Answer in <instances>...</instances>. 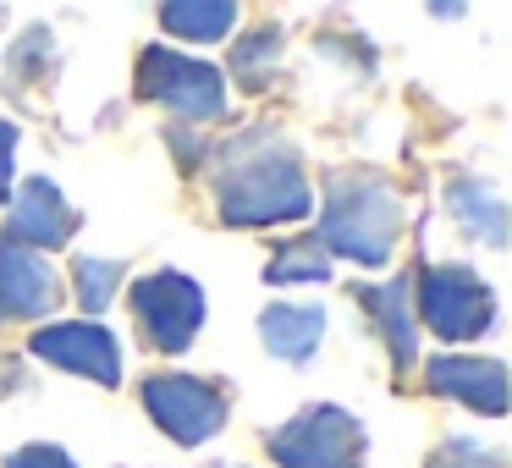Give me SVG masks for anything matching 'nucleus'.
Returning a JSON list of instances; mask_svg holds the SVG:
<instances>
[{
	"mask_svg": "<svg viewBox=\"0 0 512 468\" xmlns=\"http://www.w3.org/2000/svg\"><path fill=\"white\" fill-rule=\"evenodd\" d=\"M215 204L226 226H276L303 221L314 210L309 177H303L298 149H287L270 127L243 133L215 160Z\"/></svg>",
	"mask_w": 512,
	"mask_h": 468,
	"instance_id": "obj_1",
	"label": "nucleus"
},
{
	"mask_svg": "<svg viewBox=\"0 0 512 468\" xmlns=\"http://www.w3.org/2000/svg\"><path fill=\"white\" fill-rule=\"evenodd\" d=\"M402 232V199L391 182L369 177V171H347L331 177L325 188V215H320V248L325 259L342 254L353 265H380L391 259Z\"/></svg>",
	"mask_w": 512,
	"mask_h": 468,
	"instance_id": "obj_2",
	"label": "nucleus"
},
{
	"mask_svg": "<svg viewBox=\"0 0 512 468\" xmlns=\"http://www.w3.org/2000/svg\"><path fill=\"white\" fill-rule=\"evenodd\" d=\"M138 94L155 105H166L182 122H215L226 111V83L210 61H188L166 45H149L138 56Z\"/></svg>",
	"mask_w": 512,
	"mask_h": 468,
	"instance_id": "obj_3",
	"label": "nucleus"
},
{
	"mask_svg": "<svg viewBox=\"0 0 512 468\" xmlns=\"http://www.w3.org/2000/svg\"><path fill=\"white\" fill-rule=\"evenodd\" d=\"M413 309L441 342H468V336L490 331V320H496V298L468 265H424Z\"/></svg>",
	"mask_w": 512,
	"mask_h": 468,
	"instance_id": "obj_4",
	"label": "nucleus"
},
{
	"mask_svg": "<svg viewBox=\"0 0 512 468\" xmlns=\"http://www.w3.org/2000/svg\"><path fill=\"white\" fill-rule=\"evenodd\" d=\"M265 446L281 468H358L364 424L353 413L320 402V408H303L298 419H287L281 430H270Z\"/></svg>",
	"mask_w": 512,
	"mask_h": 468,
	"instance_id": "obj_5",
	"label": "nucleus"
},
{
	"mask_svg": "<svg viewBox=\"0 0 512 468\" xmlns=\"http://www.w3.org/2000/svg\"><path fill=\"white\" fill-rule=\"evenodd\" d=\"M144 408L177 446H199L221 435L226 424V391L199 375H149L144 380Z\"/></svg>",
	"mask_w": 512,
	"mask_h": 468,
	"instance_id": "obj_6",
	"label": "nucleus"
},
{
	"mask_svg": "<svg viewBox=\"0 0 512 468\" xmlns=\"http://www.w3.org/2000/svg\"><path fill=\"white\" fill-rule=\"evenodd\" d=\"M133 314H138V331L149 336V347L182 353L193 342V331L204 325V287L188 281L182 270H155L133 287Z\"/></svg>",
	"mask_w": 512,
	"mask_h": 468,
	"instance_id": "obj_7",
	"label": "nucleus"
},
{
	"mask_svg": "<svg viewBox=\"0 0 512 468\" xmlns=\"http://www.w3.org/2000/svg\"><path fill=\"white\" fill-rule=\"evenodd\" d=\"M28 347H34L39 358H50L56 369L89 375L94 386H116V380H122V347H116V336L105 331V325H94V320L45 325Z\"/></svg>",
	"mask_w": 512,
	"mask_h": 468,
	"instance_id": "obj_8",
	"label": "nucleus"
},
{
	"mask_svg": "<svg viewBox=\"0 0 512 468\" xmlns=\"http://www.w3.org/2000/svg\"><path fill=\"white\" fill-rule=\"evenodd\" d=\"M61 303V281L45 254L0 237V320H39Z\"/></svg>",
	"mask_w": 512,
	"mask_h": 468,
	"instance_id": "obj_9",
	"label": "nucleus"
},
{
	"mask_svg": "<svg viewBox=\"0 0 512 468\" xmlns=\"http://www.w3.org/2000/svg\"><path fill=\"white\" fill-rule=\"evenodd\" d=\"M72 232H78V210L61 199V188L50 177H28L23 188H17L12 215H6V237L39 254V248L72 243Z\"/></svg>",
	"mask_w": 512,
	"mask_h": 468,
	"instance_id": "obj_10",
	"label": "nucleus"
},
{
	"mask_svg": "<svg viewBox=\"0 0 512 468\" xmlns=\"http://www.w3.org/2000/svg\"><path fill=\"white\" fill-rule=\"evenodd\" d=\"M430 386L452 402H468L479 413H507V369L496 358H457V353H441L424 364Z\"/></svg>",
	"mask_w": 512,
	"mask_h": 468,
	"instance_id": "obj_11",
	"label": "nucleus"
},
{
	"mask_svg": "<svg viewBox=\"0 0 512 468\" xmlns=\"http://www.w3.org/2000/svg\"><path fill=\"white\" fill-rule=\"evenodd\" d=\"M259 336H265V353L303 364V358H314V347L325 336V309L320 303H270L259 314Z\"/></svg>",
	"mask_w": 512,
	"mask_h": 468,
	"instance_id": "obj_12",
	"label": "nucleus"
},
{
	"mask_svg": "<svg viewBox=\"0 0 512 468\" xmlns=\"http://www.w3.org/2000/svg\"><path fill=\"white\" fill-rule=\"evenodd\" d=\"M364 303H369V314H375L380 336H386V347H391V364L408 369L413 358H419V320H413V292H408V281L364 287Z\"/></svg>",
	"mask_w": 512,
	"mask_h": 468,
	"instance_id": "obj_13",
	"label": "nucleus"
},
{
	"mask_svg": "<svg viewBox=\"0 0 512 468\" xmlns=\"http://www.w3.org/2000/svg\"><path fill=\"white\" fill-rule=\"evenodd\" d=\"M452 215L468 226V237H479V243H490V248L507 243V204H501V193L490 188V182L457 177L452 182Z\"/></svg>",
	"mask_w": 512,
	"mask_h": 468,
	"instance_id": "obj_14",
	"label": "nucleus"
},
{
	"mask_svg": "<svg viewBox=\"0 0 512 468\" xmlns=\"http://www.w3.org/2000/svg\"><path fill=\"white\" fill-rule=\"evenodd\" d=\"M160 28L177 39H226L237 28V6L232 0H171L160 6Z\"/></svg>",
	"mask_w": 512,
	"mask_h": 468,
	"instance_id": "obj_15",
	"label": "nucleus"
},
{
	"mask_svg": "<svg viewBox=\"0 0 512 468\" xmlns=\"http://www.w3.org/2000/svg\"><path fill=\"white\" fill-rule=\"evenodd\" d=\"M122 259H94V254H72V292H78V303L89 314L111 309L116 287H122Z\"/></svg>",
	"mask_w": 512,
	"mask_h": 468,
	"instance_id": "obj_16",
	"label": "nucleus"
},
{
	"mask_svg": "<svg viewBox=\"0 0 512 468\" xmlns=\"http://www.w3.org/2000/svg\"><path fill=\"white\" fill-rule=\"evenodd\" d=\"M270 281H325L331 276V259H325V248L320 243H287V248H276V259H270V270H265Z\"/></svg>",
	"mask_w": 512,
	"mask_h": 468,
	"instance_id": "obj_17",
	"label": "nucleus"
},
{
	"mask_svg": "<svg viewBox=\"0 0 512 468\" xmlns=\"http://www.w3.org/2000/svg\"><path fill=\"white\" fill-rule=\"evenodd\" d=\"M276 50H281L276 28H259L254 39H243V45H237V78H243V83H265V67L276 61Z\"/></svg>",
	"mask_w": 512,
	"mask_h": 468,
	"instance_id": "obj_18",
	"label": "nucleus"
},
{
	"mask_svg": "<svg viewBox=\"0 0 512 468\" xmlns=\"http://www.w3.org/2000/svg\"><path fill=\"white\" fill-rule=\"evenodd\" d=\"M6 468H78L61 446H23V452L6 457Z\"/></svg>",
	"mask_w": 512,
	"mask_h": 468,
	"instance_id": "obj_19",
	"label": "nucleus"
},
{
	"mask_svg": "<svg viewBox=\"0 0 512 468\" xmlns=\"http://www.w3.org/2000/svg\"><path fill=\"white\" fill-rule=\"evenodd\" d=\"M12 160H17V127L0 122V204L12 193Z\"/></svg>",
	"mask_w": 512,
	"mask_h": 468,
	"instance_id": "obj_20",
	"label": "nucleus"
}]
</instances>
